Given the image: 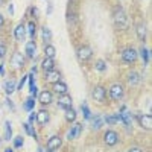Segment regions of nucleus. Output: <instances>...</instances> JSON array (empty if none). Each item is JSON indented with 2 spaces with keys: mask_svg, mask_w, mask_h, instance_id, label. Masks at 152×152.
Instances as JSON below:
<instances>
[{
  "mask_svg": "<svg viewBox=\"0 0 152 152\" xmlns=\"http://www.w3.org/2000/svg\"><path fill=\"white\" fill-rule=\"evenodd\" d=\"M58 105H59V108H62V110L70 108V107H72V97H70V96H62V97L58 100Z\"/></svg>",
  "mask_w": 152,
  "mask_h": 152,
  "instance_id": "14",
  "label": "nucleus"
},
{
  "mask_svg": "<svg viewBox=\"0 0 152 152\" xmlns=\"http://www.w3.org/2000/svg\"><path fill=\"white\" fill-rule=\"evenodd\" d=\"M14 146H15V148L23 146V137H17V138H15V140H14Z\"/></svg>",
  "mask_w": 152,
  "mask_h": 152,
  "instance_id": "35",
  "label": "nucleus"
},
{
  "mask_svg": "<svg viewBox=\"0 0 152 152\" xmlns=\"http://www.w3.org/2000/svg\"><path fill=\"white\" fill-rule=\"evenodd\" d=\"M14 35H15V40L17 41H24V35H26V28L23 24H18L14 31Z\"/></svg>",
  "mask_w": 152,
  "mask_h": 152,
  "instance_id": "11",
  "label": "nucleus"
},
{
  "mask_svg": "<svg viewBox=\"0 0 152 152\" xmlns=\"http://www.w3.org/2000/svg\"><path fill=\"white\" fill-rule=\"evenodd\" d=\"M116 119H117L119 122H122L123 125H126V126H129V125L132 123L131 113H128V111H123V113H120V114H116Z\"/></svg>",
  "mask_w": 152,
  "mask_h": 152,
  "instance_id": "5",
  "label": "nucleus"
},
{
  "mask_svg": "<svg viewBox=\"0 0 152 152\" xmlns=\"http://www.w3.org/2000/svg\"><path fill=\"white\" fill-rule=\"evenodd\" d=\"M102 125H104V122H102V119H100L99 116H94V117H93V125H91L93 129H99Z\"/></svg>",
  "mask_w": 152,
  "mask_h": 152,
  "instance_id": "27",
  "label": "nucleus"
},
{
  "mask_svg": "<svg viewBox=\"0 0 152 152\" xmlns=\"http://www.w3.org/2000/svg\"><path fill=\"white\" fill-rule=\"evenodd\" d=\"M129 152H143V151L138 149V148H132V149H129Z\"/></svg>",
  "mask_w": 152,
  "mask_h": 152,
  "instance_id": "42",
  "label": "nucleus"
},
{
  "mask_svg": "<svg viewBox=\"0 0 152 152\" xmlns=\"http://www.w3.org/2000/svg\"><path fill=\"white\" fill-rule=\"evenodd\" d=\"M26 29H28V34H29V37H31V38H34V37H35V31H37L35 23H34V21H31V23L28 24V28H26Z\"/></svg>",
  "mask_w": 152,
  "mask_h": 152,
  "instance_id": "28",
  "label": "nucleus"
},
{
  "mask_svg": "<svg viewBox=\"0 0 152 152\" xmlns=\"http://www.w3.org/2000/svg\"><path fill=\"white\" fill-rule=\"evenodd\" d=\"M140 56L143 58L145 64H148V62H149V50H148V49H142V50H140Z\"/></svg>",
  "mask_w": 152,
  "mask_h": 152,
  "instance_id": "29",
  "label": "nucleus"
},
{
  "mask_svg": "<svg viewBox=\"0 0 152 152\" xmlns=\"http://www.w3.org/2000/svg\"><path fill=\"white\" fill-rule=\"evenodd\" d=\"M38 99H40V102L41 104H50V102H52V93H50V91H41L40 93V96H38Z\"/></svg>",
  "mask_w": 152,
  "mask_h": 152,
  "instance_id": "16",
  "label": "nucleus"
},
{
  "mask_svg": "<svg viewBox=\"0 0 152 152\" xmlns=\"http://www.w3.org/2000/svg\"><path fill=\"white\" fill-rule=\"evenodd\" d=\"M6 55V46L5 44H0V58H3Z\"/></svg>",
  "mask_w": 152,
  "mask_h": 152,
  "instance_id": "36",
  "label": "nucleus"
},
{
  "mask_svg": "<svg viewBox=\"0 0 152 152\" xmlns=\"http://www.w3.org/2000/svg\"><path fill=\"white\" fill-rule=\"evenodd\" d=\"M31 12H32V15H34V17H38V12H40V11H38V8H32Z\"/></svg>",
  "mask_w": 152,
  "mask_h": 152,
  "instance_id": "39",
  "label": "nucleus"
},
{
  "mask_svg": "<svg viewBox=\"0 0 152 152\" xmlns=\"http://www.w3.org/2000/svg\"><path fill=\"white\" fill-rule=\"evenodd\" d=\"M137 37H138V40H145L146 38V26L145 24H138L137 26Z\"/></svg>",
  "mask_w": 152,
  "mask_h": 152,
  "instance_id": "21",
  "label": "nucleus"
},
{
  "mask_svg": "<svg viewBox=\"0 0 152 152\" xmlns=\"http://www.w3.org/2000/svg\"><path fill=\"white\" fill-rule=\"evenodd\" d=\"M91 49L88 47V46H84V47H81L79 50H78V58L81 59V61H87L88 58L91 56Z\"/></svg>",
  "mask_w": 152,
  "mask_h": 152,
  "instance_id": "8",
  "label": "nucleus"
},
{
  "mask_svg": "<svg viewBox=\"0 0 152 152\" xmlns=\"http://www.w3.org/2000/svg\"><path fill=\"white\" fill-rule=\"evenodd\" d=\"M49 152H55V151H49Z\"/></svg>",
  "mask_w": 152,
  "mask_h": 152,
  "instance_id": "47",
  "label": "nucleus"
},
{
  "mask_svg": "<svg viewBox=\"0 0 152 152\" xmlns=\"http://www.w3.org/2000/svg\"><path fill=\"white\" fill-rule=\"evenodd\" d=\"M41 35H43V40L44 41H50V40H52V32H50V29L47 26H44L41 29Z\"/></svg>",
  "mask_w": 152,
  "mask_h": 152,
  "instance_id": "24",
  "label": "nucleus"
},
{
  "mask_svg": "<svg viewBox=\"0 0 152 152\" xmlns=\"http://www.w3.org/2000/svg\"><path fill=\"white\" fill-rule=\"evenodd\" d=\"M5 152H12V151H11V149H6V151H5Z\"/></svg>",
  "mask_w": 152,
  "mask_h": 152,
  "instance_id": "45",
  "label": "nucleus"
},
{
  "mask_svg": "<svg viewBox=\"0 0 152 152\" xmlns=\"http://www.w3.org/2000/svg\"><path fill=\"white\" fill-rule=\"evenodd\" d=\"M53 67H55L53 58H44V61H43V69H44L46 72H49V70H53Z\"/></svg>",
  "mask_w": 152,
  "mask_h": 152,
  "instance_id": "20",
  "label": "nucleus"
},
{
  "mask_svg": "<svg viewBox=\"0 0 152 152\" xmlns=\"http://www.w3.org/2000/svg\"><path fill=\"white\" fill-rule=\"evenodd\" d=\"M140 125L146 129H151V126H152V116L151 114H143L140 117Z\"/></svg>",
  "mask_w": 152,
  "mask_h": 152,
  "instance_id": "13",
  "label": "nucleus"
},
{
  "mask_svg": "<svg viewBox=\"0 0 152 152\" xmlns=\"http://www.w3.org/2000/svg\"><path fill=\"white\" fill-rule=\"evenodd\" d=\"M34 105H35V102H34V99H32V97H29V99H26V102H24V110H28V111H31V110L34 108Z\"/></svg>",
  "mask_w": 152,
  "mask_h": 152,
  "instance_id": "30",
  "label": "nucleus"
},
{
  "mask_svg": "<svg viewBox=\"0 0 152 152\" xmlns=\"http://www.w3.org/2000/svg\"><path fill=\"white\" fill-rule=\"evenodd\" d=\"M110 94L114 100H120L122 96H123V85L120 84H114L111 88H110Z\"/></svg>",
  "mask_w": 152,
  "mask_h": 152,
  "instance_id": "2",
  "label": "nucleus"
},
{
  "mask_svg": "<svg viewBox=\"0 0 152 152\" xmlns=\"http://www.w3.org/2000/svg\"><path fill=\"white\" fill-rule=\"evenodd\" d=\"M37 122L40 123L41 126H43V125H46V123L49 122V113H47V111H44V110L38 111V114H37Z\"/></svg>",
  "mask_w": 152,
  "mask_h": 152,
  "instance_id": "12",
  "label": "nucleus"
},
{
  "mask_svg": "<svg viewBox=\"0 0 152 152\" xmlns=\"http://www.w3.org/2000/svg\"><path fill=\"white\" fill-rule=\"evenodd\" d=\"M12 64H14L15 69H20V67L24 66V58H23V55L20 52H15L14 55H12Z\"/></svg>",
  "mask_w": 152,
  "mask_h": 152,
  "instance_id": "10",
  "label": "nucleus"
},
{
  "mask_svg": "<svg viewBox=\"0 0 152 152\" xmlns=\"http://www.w3.org/2000/svg\"><path fill=\"white\" fill-rule=\"evenodd\" d=\"M81 131H82V125L81 123H75L73 128L67 132V138L70 140V138H78L81 135Z\"/></svg>",
  "mask_w": 152,
  "mask_h": 152,
  "instance_id": "7",
  "label": "nucleus"
},
{
  "mask_svg": "<svg viewBox=\"0 0 152 152\" xmlns=\"http://www.w3.org/2000/svg\"><path fill=\"white\" fill-rule=\"evenodd\" d=\"M12 137V128H11V122H5V138L9 140Z\"/></svg>",
  "mask_w": 152,
  "mask_h": 152,
  "instance_id": "26",
  "label": "nucleus"
},
{
  "mask_svg": "<svg viewBox=\"0 0 152 152\" xmlns=\"http://www.w3.org/2000/svg\"><path fill=\"white\" fill-rule=\"evenodd\" d=\"M28 79H29V87H35V81L31 75H28Z\"/></svg>",
  "mask_w": 152,
  "mask_h": 152,
  "instance_id": "38",
  "label": "nucleus"
},
{
  "mask_svg": "<svg viewBox=\"0 0 152 152\" xmlns=\"http://www.w3.org/2000/svg\"><path fill=\"white\" fill-rule=\"evenodd\" d=\"M26 55H28L29 58H34V56L37 55V44H35L34 41H29V43L26 44Z\"/></svg>",
  "mask_w": 152,
  "mask_h": 152,
  "instance_id": "17",
  "label": "nucleus"
},
{
  "mask_svg": "<svg viewBox=\"0 0 152 152\" xmlns=\"http://www.w3.org/2000/svg\"><path fill=\"white\" fill-rule=\"evenodd\" d=\"M105 122L110 123V125H113V123L117 122V119H116V116H108V117H105Z\"/></svg>",
  "mask_w": 152,
  "mask_h": 152,
  "instance_id": "34",
  "label": "nucleus"
},
{
  "mask_svg": "<svg viewBox=\"0 0 152 152\" xmlns=\"http://www.w3.org/2000/svg\"><path fill=\"white\" fill-rule=\"evenodd\" d=\"M35 119H37V116H35V114H31V116H29V123H32Z\"/></svg>",
  "mask_w": 152,
  "mask_h": 152,
  "instance_id": "41",
  "label": "nucleus"
},
{
  "mask_svg": "<svg viewBox=\"0 0 152 152\" xmlns=\"http://www.w3.org/2000/svg\"><path fill=\"white\" fill-rule=\"evenodd\" d=\"M59 146H61V137L53 135V137H50V138H49V142H47V148H49V151H55V149H58Z\"/></svg>",
  "mask_w": 152,
  "mask_h": 152,
  "instance_id": "9",
  "label": "nucleus"
},
{
  "mask_svg": "<svg viewBox=\"0 0 152 152\" xmlns=\"http://www.w3.org/2000/svg\"><path fill=\"white\" fill-rule=\"evenodd\" d=\"M82 111H84V116H85V119H90L91 117V113H90V110H88V107L84 104L82 105Z\"/></svg>",
  "mask_w": 152,
  "mask_h": 152,
  "instance_id": "32",
  "label": "nucleus"
},
{
  "mask_svg": "<svg viewBox=\"0 0 152 152\" xmlns=\"http://www.w3.org/2000/svg\"><path fill=\"white\" fill-rule=\"evenodd\" d=\"M2 3H3V0H0V5H2Z\"/></svg>",
  "mask_w": 152,
  "mask_h": 152,
  "instance_id": "46",
  "label": "nucleus"
},
{
  "mask_svg": "<svg viewBox=\"0 0 152 152\" xmlns=\"http://www.w3.org/2000/svg\"><path fill=\"white\" fill-rule=\"evenodd\" d=\"M114 20H116V24L119 28H126V26H128V17H126V14L123 12V9L116 11V14H114Z\"/></svg>",
  "mask_w": 152,
  "mask_h": 152,
  "instance_id": "1",
  "label": "nucleus"
},
{
  "mask_svg": "<svg viewBox=\"0 0 152 152\" xmlns=\"http://www.w3.org/2000/svg\"><path fill=\"white\" fill-rule=\"evenodd\" d=\"M76 119V111L70 107V108H67L66 110V120H69V122H73Z\"/></svg>",
  "mask_w": 152,
  "mask_h": 152,
  "instance_id": "22",
  "label": "nucleus"
},
{
  "mask_svg": "<svg viewBox=\"0 0 152 152\" xmlns=\"http://www.w3.org/2000/svg\"><path fill=\"white\" fill-rule=\"evenodd\" d=\"M104 140H105V143L108 146H114L117 143V140H119V135H117V132H114V131H107L105 135H104Z\"/></svg>",
  "mask_w": 152,
  "mask_h": 152,
  "instance_id": "3",
  "label": "nucleus"
},
{
  "mask_svg": "<svg viewBox=\"0 0 152 152\" xmlns=\"http://www.w3.org/2000/svg\"><path fill=\"white\" fill-rule=\"evenodd\" d=\"M53 88H55V91L59 93V94H66L67 90H69L67 85H66L64 82H55V84H53Z\"/></svg>",
  "mask_w": 152,
  "mask_h": 152,
  "instance_id": "18",
  "label": "nucleus"
},
{
  "mask_svg": "<svg viewBox=\"0 0 152 152\" xmlns=\"http://www.w3.org/2000/svg\"><path fill=\"white\" fill-rule=\"evenodd\" d=\"M46 81H47V82H52V84L58 82V81H59V73L55 72V70H49L47 75H46Z\"/></svg>",
  "mask_w": 152,
  "mask_h": 152,
  "instance_id": "15",
  "label": "nucleus"
},
{
  "mask_svg": "<svg viewBox=\"0 0 152 152\" xmlns=\"http://www.w3.org/2000/svg\"><path fill=\"white\" fill-rule=\"evenodd\" d=\"M55 53H56V50H55L53 46H46V47H44V55H46V58H53Z\"/></svg>",
  "mask_w": 152,
  "mask_h": 152,
  "instance_id": "23",
  "label": "nucleus"
},
{
  "mask_svg": "<svg viewBox=\"0 0 152 152\" xmlns=\"http://www.w3.org/2000/svg\"><path fill=\"white\" fill-rule=\"evenodd\" d=\"M96 69H97L99 72H104V70L107 69V64H105L104 61H97V62H96Z\"/></svg>",
  "mask_w": 152,
  "mask_h": 152,
  "instance_id": "31",
  "label": "nucleus"
},
{
  "mask_svg": "<svg viewBox=\"0 0 152 152\" xmlns=\"http://www.w3.org/2000/svg\"><path fill=\"white\" fill-rule=\"evenodd\" d=\"M122 58H123L125 62H134V61L137 59V52H135L132 47H131V49H125Z\"/></svg>",
  "mask_w": 152,
  "mask_h": 152,
  "instance_id": "4",
  "label": "nucleus"
},
{
  "mask_svg": "<svg viewBox=\"0 0 152 152\" xmlns=\"http://www.w3.org/2000/svg\"><path fill=\"white\" fill-rule=\"evenodd\" d=\"M0 75H3V66H0Z\"/></svg>",
  "mask_w": 152,
  "mask_h": 152,
  "instance_id": "44",
  "label": "nucleus"
},
{
  "mask_svg": "<svg viewBox=\"0 0 152 152\" xmlns=\"http://www.w3.org/2000/svg\"><path fill=\"white\" fill-rule=\"evenodd\" d=\"M2 26H3V15L0 14V28H2Z\"/></svg>",
  "mask_w": 152,
  "mask_h": 152,
  "instance_id": "43",
  "label": "nucleus"
},
{
  "mask_svg": "<svg viewBox=\"0 0 152 152\" xmlns=\"http://www.w3.org/2000/svg\"><path fill=\"white\" fill-rule=\"evenodd\" d=\"M26 81H28V75H26V76H23V79L20 81V84H18V90H21L23 85H24V82H26Z\"/></svg>",
  "mask_w": 152,
  "mask_h": 152,
  "instance_id": "37",
  "label": "nucleus"
},
{
  "mask_svg": "<svg viewBox=\"0 0 152 152\" xmlns=\"http://www.w3.org/2000/svg\"><path fill=\"white\" fill-rule=\"evenodd\" d=\"M14 88H15V81H14V79H11V81H8V82L5 84V91H6L8 94H11L12 91H14Z\"/></svg>",
  "mask_w": 152,
  "mask_h": 152,
  "instance_id": "25",
  "label": "nucleus"
},
{
  "mask_svg": "<svg viewBox=\"0 0 152 152\" xmlns=\"http://www.w3.org/2000/svg\"><path fill=\"white\" fill-rule=\"evenodd\" d=\"M37 94V87H31V96H35Z\"/></svg>",
  "mask_w": 152,
  "mask_h": 152,
  "instance_id": "40",
  "label": "nucleus"
},
{
  "mask_svg": "<svg viewBox=\"0 0 152 152\" xmlns=\"http://www.w3.org/2000/svg\"><path fill=\"white\" fill-rule=\"evenodd\" d=\"M138 82H140V76H138V73L131 72V73L128 75V84H129V85H137Z\"/></svg>",
  "mask_w": 152,
  "mask_h": 152,
  "instance_id": "19",
  "label": "nucleus"
},
{
  "mask_svg": "<svg viewBox=\"0 0 152 152\" xmlns=\"http://www.w3.org/2000/svg\"><path fill=\"white\" fill-rule=\"evenodd\" d=\"M24 129H26V132H28L29 135H34V137H35V131L31 128V123H24Z\"/></svg>",
  "mask_w": 152,
  "mask_h": 152,
  "instance_id": "33",
  "label": "nucleus"
},
{
  "mask_svg": "<svg viewBox=\"0 0 152 152\" xmlns=\"http://www.w3.org/2000/svg\"><path fill=\"white\" fill-rule=\"evenodd\" d=\"M105 96H107V91H105L104 87H96L93 90V97H94V100H97V102H104Z\"/></svg>",
  "mask_w": 152,
  "mask_h": 152,
  "instance_id": "6",
  "label": "nucleus"
}]
</instances>
